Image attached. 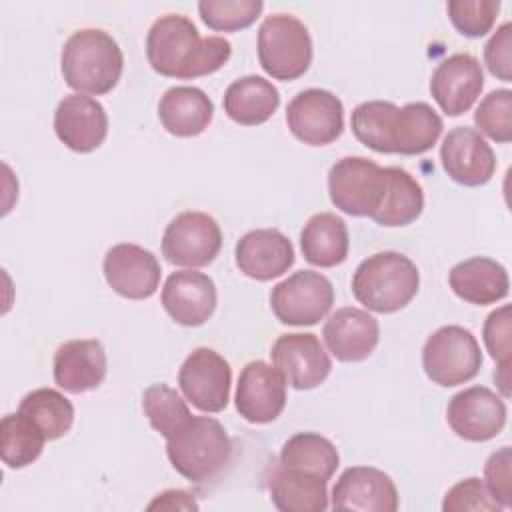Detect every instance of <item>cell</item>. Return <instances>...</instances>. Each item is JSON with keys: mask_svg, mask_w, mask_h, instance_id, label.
<instances>
[{"mask_svg": "<svg viewBox=\"0 0 512 512\" xmlns=\"http://www.w3.org/2000/svg\"><path fill=\"white\" fill-rule=\"evenodd\" d=\"M232 54L222 36H200L184 14H164L146 34V58L154 72L168 78L190 80L220 70Z\"/></svg>", "mask_w": 512, "mask_h": 512, "instance_id": "obj_1", "label": "cell"}, {"mask_svg": "<svg viewBox=\"0 0 512 512\" xmlns=\"http://www.w3.org/2000/svg\"><path fill=\"white\" fill-rule=\"evenodd\" d=\"M172 468L194 484L218 478L234 456L226 428L212 416H190L166 438Z\"/></svg>", "mask_w": 512, "mask_h": 512, "instance_id": "obj_2", "label": "cell"}, {"mask_svg": "<svg viewBox=\"0 0 512 512\" xmlns=\"http://www.w3.org/2000/svg\"><path fill=\"white\" fill-rule=\"evenodd\" d=\"M64 82L78 94H108L120 80L124 56L118 42L100 28H82L68 36L60 54Z\"/></svg>", "mask_w": 512, "mask_h": 512, "instance_id": "obj_3", "label": "cell"}, {"mask_svg": "<svg viewBox=\"0 0 512 512\" xmlns=\"http://www.w3.org/2000/svg\"><path fill=\"white\" fill-rule=\"evenodd\" d=\"M420 272L400 252L384 250L358 264L352 276L354 298L372 312L392 314L402 310L418 294Z\"/></svg>", "mask_w": 512, "mask_h": 512, "instance_id": "obj_4", "label": "cell"}, {"mask_svg": "<svg viewBox=\"0 0 512 512\" xmlns=\"http://www.w3.org/2000/svg\"><path fill=\"white\" fill-rule=\"evenodd\" d=\"M258 62L274 80H296L312 64V38L292 14H272L258 28Z\"/></svg>", "mask_w": 512, "mask_h": 512, "instance_id": "obj_5", "label": "cell"}, {"mask_svg": "<svg viewBox=\"0 0 512 512\" xmlns=\"http://www.w3.org/2000/svg\"><path fill=\"white\" fill-rule=\"evenodd\" d=\"M388 188V168L364 156H346L328 170V194L332 204L350 216L372 218Z\"/></svg>", "mask_w": 512, "mask_h": 512, "instance_id": "obj_6", "label": "cell"}, {"mask_svg": "<svg viewBox=\"0 0 512 512\" xmlns=\"http://www.w3.org/2000/svg\"><path fill=\"white\" fill-rule=\"evenodd\" d=\"M482 366V352L476 336L456 324L434 330L422 348L426 376L444 388L470 382Z\"/></svg>", "mask_w": 512, "mask_h": 512, "instance_id": "obj_7", "label": "cell"}, {"mask_svg": "<svg viewBox=\"0 0 512 512\" xmlns=\"http://www.w3.org/2000/svg\"><path fill=\"white\" fill-rule=\"evenodd\" d=\"M334 304L332 282L314 270H298L270 292V308L286 326H314Z\"/></svg>", "mask_w": 512, "mask_h": 512, "instance_id": "obj_8", "label": "cell"}, {"mask_svg": "<svg viewBox=\"0 0 512 512\" xmlns=\"http://www.w3.org/2000/svg\"><path fill=\"white\" fill-rule=\"evenodd\" d=\"M222 248L220 224L206 212L186 210L162 234V256L174 266H208Z\"/></svg>", "mask_w": 512, "mask_h": 512, "instance_id": "obj_9", "label": "cell"}, {"mask_svg": "<svg viewBox=\"0 0 512 512\" xmlns=\"http://www.w3.org/2000/svg\"><path fill=\"white\" fill-rule=\"evenodd\" d=\"M232 368L216 350L200 346L192 350L178 370V386L184 398L200 412L216 414L228 406Z\"/></svg>", "mask_w": 512, "mask_h": 512, "instance_id": "obj_10", "label": "cell"}, {"mask_svg": "<svg viewBox=\"0 0 512 512\" xmlns=\"http://www.w3.org/2000/svg\"><path fill=\"white\" fill-rule=\"evenodd\" d=\"M292 136L308 146L332 144L344 130V104L324 88H306L286 106Z\"/></svg>", "mask_w": 512, "mask_h": 512, "instance_id": "obj_11", "label": "cell"}, {"mask_svg": "<svg viewBox=\"0 0 512 512\" xmlns=\"http://www.w3.org/2000/svg\"><path fill=\"white\" fill-rule=\"evenodd\" d=\"M504 400L486 386H470L448 400L446 422L466 442H488L506 424Z\"/></svg>", "mask_w": 512, "mask_h": 512, "instance_id": "obj_12", "label": "cell"}, {"mask_svg": "<svg viewBox=\"0 0 512 512\" xmlns=\"http://www.w3.org/2000/svg\"><path fill=\"white\" fill-rule=\"evenodd\" d=\"M270 358L294 390L320 386L332 370L328 352L312 332L280 334L270 348Z\"/></svg>", "mask_w": 512, "mask_h": 512, "instance_id": "obj_13", "label": "cell"}, {"mask_svg": "<svg viewBox=\"0 0 512 512\" xmlns=\"http://www.w3.org/2000/svg\"><path fill=\"white\" fill-rule=\"evenodd\" d=\"M102 272L108 286L128 300H146L160 286L158 258L132 242H120L108 248L102 262Z\"/></svg>", "mask_w": 512, "mask_h": 512, "instance_id": "obj_14", "label": "cell"}, {"mask_svg": "<svg viewBox=\"0 0 512 512\" xmlns=\"http://www.w3.org/2000/svg\"><path fill=\"white\" fill-rule=\"evenodd\" d=\"M234 404L250 424L274 422L286 406V380L264 360L248 362L238 376Z\"/></svg>", "mask_w": 512, "mask_h": 512, "instance_id": "obj_15", "label": "cell"}, {"mask_svg": "<svg viewBox=\"0 0 512 512\" xmlns=\"http://www.w3.org/2000/svg\"><path fill=\"white\" fill-rule=\"evenodd\" d=\"M444 172L462 186H484L496 172V156L490 144L470 126L452 128L440 144Z\"/></svg>", "mask_w": 512, "mask_h": 512, "instance_id": "obj_16", "label": "cell"}, {"mask_svg": "<svg viewBox=\"0 0 512 512\" xmlns=\"http://www.w3.org/2000/svg\"><path fill=\"white\" fill-rule=\"evenodd\" d=\"M330 506L334 510L396 512L398 490L384 470L374 466H350L338 476Z\"/></svg>", "mask_w": 512, "mask_h": 512, "instance_id": "obj_17", "label": "cell"}, {"mask_svg": "<svg viewBox=\"0 0 512 512\" xmlns=\"http://www.w3.org/2000/svg\"><path fill=\"white\" fill-rule=\"evenodd\" d=\"M54 132L66 148L88 154L106 140L108 114L96 98L78 92L68 94L54 110Z\"/></svg>", "mask_w": 512, "mask_h": 512, "instance_id": "obj_18", "label": "cell"}, {"mask_svg": "<svg viewBox=\"0 0 512 512\" xmlns=\"http://www.w3.org/2000/svg\"><path fill=\"white\" fill-rule=\"evenodd\" d=\"M484 88V72L480 62L468 54L458 52L444 58L432 72L430 94L448 116L468 112Z\"/></svg>", "mask_w": 512, "mask_h": 512, "instance_id": "obj_19", "label": "cell"}, {"mask_svg": "<svg viewBox=\"0 0 512 512\" xmlns=\"http://www.w3.org/2000/svg\"><path fill=\"white\" fill-rule=\"evenodd\" d=\"M166 314L182 326L194 328L208 322L218 304L214 280L196 270L172 272L160 294Z\"/></svg>", "mask_w": 512, "mask_h": 512, "instance_id": "obj_20", "label": "cell"}, {"mask_svg": "<svg viewBox=\"0 0 512 512\" xmlns=\"http://www.w3.org/2000/svg\"><path fill=\"white\" fill-rule=\"evenodd\" d=\"M322 338L336 360L362 362L378 346L380 326L366 310L344 306L328 316L322 328Z\"/></svg>", "mask_w": 512, "mask_h": 512, "instance_id": "obj_21", "label": "cell"}, {"mask_svg": "<svg viewBox=\"0 0 512 512\" xmlns=\"http://www.w3.org/2000/svg\"><path fill=\"white\" fill-rule=\"evenodd\" d=\"M234 260L244 276L268 282L294 264V246L276 228H256L236 242Z\"/></svg>", "mask_w": 512, "mask_h": 512, "instance_id": "obj_22", "label": "cell"}, {"mask_svg": "<svg viewBox=\"0 0 512 512\" xmlns=\"http://www.w3.org/2000/svg\"><path fill=\"white\" fill-rule=\"evenodd\" d=\"M106 370V350L96 338L68 340L54 352V382L70 394L98 388L106 378Z\"/></svg>", "mask_w": 512, "mask_h": 512, "instance_id": "obj_23", "label": "cell"}, {"mask_svg": "<svg viewBox=\"0 0 512 512\" xmlns=\"http://www.w3.org/2000/svg\"><path fill=\"white\" fill-rule=\"evenodd\" d=\"M448 282L460 300L476 306L496 304L510 292L506 268L488 256H472L454 264Z\"/></svg>", "mask_w": 512, "mask_h": 512, "instance_id": "obj_24", "label": "cell"}, {"mask_svg": "<svg viewBox=\"0 0 512 512\" xmlns=\"http://www.w3.org/2000/svg\"><path fill=\"white\" fill-rule=\"evenodd\" d=\"M272 504L280 512H324L328 502L326 480L318 474L286 468L276 462L266 478Z\"/></svg>", "mask_w": 512, "mask_h": 512, "instance_id": "obj_25", "label": "cell"}, {"mask_svg": "<svg viewBox=\"0 0 512 512\" xmlns=\"http://www.w3.org/2000/svg\"><path fill=\"white\" fill-rule=\"evenodd\" d=\"M214 116V102L196 86H172L158 102V118L166 132L178 138L202 134Z\"/></svg>", "mask_w": 512, "mask_h": 512, "instance_id": "obj_26", "label": "cell"}, {"mask_svg": "<svg viewBox=\"0 0 512 512\" xmlns=\"http://www.w3.org/2000/svg\"><path fill=\"white\" fill-rule=\"evenodd\" d=\"M350 128L358 142L380 154L400 152L402 108L386 100L358 104L350 116Z\"/></svg>", "mask_w": 512, "mask_h": 512, "instance_id": "obj_27", "label": "cell"}, {"mask_svg": "<svg viewBox=\"0 0 512 512\" xmlns=\"http://www.w3.org/2000/svg\"><path fill=\"white\" fill-rule=\"evenodd\" d=\"M224 112L230 120L242 126H258L274 116L280 106L278 88L256 74L234 80L222 98Z\"/></svg>", "mask_w": 512, "mask_h": 512, "instance_id": "obj_28", "label": "cell"}, {"mask_svg": "<svg viewBox=\"0 0 512 512\" xmlns=\"http://www.w3.org/2000/svg\"><path fill=\"white\" fill-rule=\"evenodd\" d=\"M350 236L346 222L334 212H318L300 232V250L308 264L332 268L348 258Z\"/></svg>", "mask_w": 512, "mask_h": 512, "instance_id": "obj_29", "label": "cell"}, {"mask_svg": "<svg viewBox=\"0 0 512 512\" xmlns=\"http://www.w3.org/2000/svg\"><path fill=\"white\" fill-rule=\"evenodd\" d=\"M388 168V188L386 196L372 216V220L380 226H408L412 224L424 210V190L420 182L404 168L386 166Z\"/></svg>", "mask_w": 512, "mask_h": 512, "instance_id": "obj_30", "label": "cell"}, {"mask_svg": "<svg viewBox=\"0 0 512 512\" xmlns=\"http://www.w3.org/2000/svg\"><path fill=\"white\" fill-rule=\"evenodd\" d=\"M278 462L286 468L318 474L328 482L340 464V456L326 436L318 432H298L282 444Z\"/></svg>", "mask_w": 512, "mask_h": 512, "instance_id": "obj_31", "label": "cell"}, {"mask_svg": "<svg viewBox=\"0 0 512 512\" xmlns=\"http://www.w3.org/2000/svg\"><path fill=\"white\" fill-rule=\"evenodd\" d=\"M18 412L24 414L46 436V440L62 438L74 424L72 402L54 388H36L28 392L20 400Z\"/></svg>", "mask_w": 512, "mask_h": 512, "instance_id": "obj_32", "label": "cell"}, {"mask_svg": "<svg viewBox=\"0 0 512 512\" xmlns=\"http://www.w3.org/2000/svg\"><path fill=\"white\" fill-rule=\"evenodd\" d=\"M46 436L20 412L0 422V456L8 468H24L42 454Z\"/></svg>", "mask_w": 512, "mask_h": 512, "instance_id": "obj_33", "label": "cell"}, {"mask_svg": "<svg viewBox=\"0 0 512 512\" xmlns=\"http://www.w3.org/2000/svg\"><path fill=\"white\" fill-rule=\"evenodd\" d=\"M444 128L438 112L426 102H408L402 106L400 154L416 156L428 152Z\"/></svg>", "mask_w": 512, "mask_h": 512, "instance_id": "obj_34", "label": "cell"}, {"mask_svg": "<svg viewBox=\"0 0 512 512\" xmlns=\"http://www.w3.org/2000/svg\"><path fill=\"white\" fill-rule=\"evenodd\" d=\"M142 410L150 426L168 438L192 414L182 396L168 384H152L142 392Z\"/></svg>", "mask_w": 512, "mask_h": 512, "instance_id": "obj_35", "label": "cell"}, {"mask_svg": "<svg viewBox=\"0 0 512 512\" xmlns=\"http://www.w3.org/2000/svg\"><path fill=\"white\" fill-rule=\"evenodd\" d=\"M262 0H202L198 14L202 22L216 32H236L248 28L262 14Z\"/></svg>", "mask_w": 512, "mask_h": 512, "instance_id": "obj_36", "label": "cell"}, {"mask_svg": "<svg viewBox=\"0 0 512 512\" xmlns=\"http://www.w3.org/2000/svg\"><path fill=\"white\" fill-rule=\"evenodd\" d=\"M474 122L494 142L508 144L512 140V92L500 88L486 94L474 112Z\"/></svg>", "mask_w": 512, "mask_h": 512, "instance_id": "obj_37", "label": "cell"}, {"mask_svg": "<svg viewBox=\"0 0 512 512\" xmlns=\"http://www.w3.org/2000/svg\"><path fill=\"white\" fill-rule=\"evenodd\" d=\"M454 28L468 38H480L490 32L500 12L498 0H450L446 4Z\"/></svg>", "mask_w": 512, "mask_h": 512, "instance_id": "obj_38", "label": "cell"}, {"mask_svg": "<svg viewBox=\"0 0 512 512\" xmlns=\"http://www.w3.org/2000/svg\"><path fill=\"white\" fill-rule=\"evenodd\" d=\"M482 338L486 350L490 352L492 360L498 362L496 372H510V338H512V324H510V306L502 304L500 308L492 310L486 316Z\"/></svg>", "mask_w": 512, "mask_h": 512, "instance_id": "obj_39", "label": "cell"}, {"mask_svg": "<svg viewBox=\"0 0 512 512\" xmlns=\"http://www.w3.org/2000/svg\"><path fill=\"white\" fill-rule=\"evenodd\" d=\"M442 510L444 512H466V510H504L494 496L490 494L488 486L472 476L466 480H460L458 484H454L442 500Z\"/></svg>", "mask_w": 512, "mask_h": 512, "instance_id": "obj_40", "label": "cell"}, {"mask_svg": "<svg viewBox=\"0 0 512 512\" xmlns=\"http://www.w3.org/2000/svg\"><path fill=\"white\" fill-rule=\"evenodd\" d=\"M512 450L510 446H502L492 452L484 464V478L490 494L502 508L512 506Z\"/></svg>", "mask_w": 512, "mask_h": 512, "instance_id": "obj_41", "label": "cell"}, {"mask_svg": "<svg viewBox=\"0 0 512 512\" xmlns=\"http://www.w3.org/2000/svg\"><path fill=\"white\" fill-rule=\"evenodd\" d=\"M484 62L492 76L502 82L512 80V24L504 22L484 46Z\"/></svg>", "mask_w": 512, "mask_h": 512, "instance_id": "obj_42", "label": "cell"}, {"mask_svg": "<svg viewBox=\"0 0 512 512\" xmlns=\"http://www.w3.org/2000/svg\"><path fill=\"white\" fill-rule=\"evenodd\" d=\"M148 510H198V502L186 490H166L148 504Z\"/></svg>", "mask_w": 512, "mask_h": 512, "instance_id": "obj_43", "label": "cell"}]
</instances>
